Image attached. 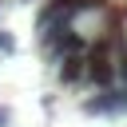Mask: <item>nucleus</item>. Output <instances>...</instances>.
<instances>
[{"mask_svg": "<svg viewBox=\"0 0 127 127\" xmlns=\"http://www.w3.org/2000/svg\"><path fill=\"white\" fill-rule=\"evenodd\" d=\"M12 52H16V36L0 28V56H12Z\"/></svg>", "mask_w": 127, "mask_h": 127, "instance_id": "nucleus-3", "label": "nucleus"}, {"mask_svg": "<svg viewBox=\"0 0 127 127\" xmlns=\"http://www.w3.org/2000/svg\"><path fill=\"white\" fill-rule=\"evenodd\" d=\"M127 107V91L123 87H99V95L95 99H87L83 103V111H91V115H111V111H123Z\"/></svg>", "mask_w": 127, "mask_h": 127, "instance_id": "nucleus-1", "label": "nucleus"}, {"mask_svg": "<svg viewBox=\"0 0 127 127\" xmlns=\"http://www.w3.org/2000/svg\"><path fill=\"white\" fill-rule=\"evenodd\" d=\"M0 12H4V0H0Z\"/></svg>", "mask_w": 127, "mask_h": 127, "instance_id": "nucleus-6", "label": "nucleus"}, {"mask_svg": "<svg viewBox=\"0 0 127 127\" xmlns=\"http://www.w3.org/2000/svg\"><path fill=\"white\" fill-rule=\"evenodd\" d=\"M8 123H12V111H8V107H0V127H8Z\"/></svg>", "mask_w": 127, "mask_h": 127, "instance_id": "nucleus-4", "label": "nucleus"}, {"mask_svg": "<svg viewBox=\"0 0 127 127\" xmlns=\"http://www.w3.org/2000/svg\"><path fill=\"white\" fill-rule=\"evenodd\" d=\"M20 4H32V0H20Z\"/></svg>", "mask_w": 127, "mask_h": 127, "instance_id": "nucleus-5", "label": "nucleus"}, {"mask_svg": "<svg viewBox=\"0 0 127 127\" xmlns=\"http://www.w3.org/2000/svg\"><path fill=\"white\" fill-rule=\"evenodd\" d=\"M83 75H87V52L60 60V79H64V83H79Z\"/></svg>", "mask_w": 127, "mask_h": 127, "instance_id": "nucleus-2", "label": "nucleus"}]
</instances>
